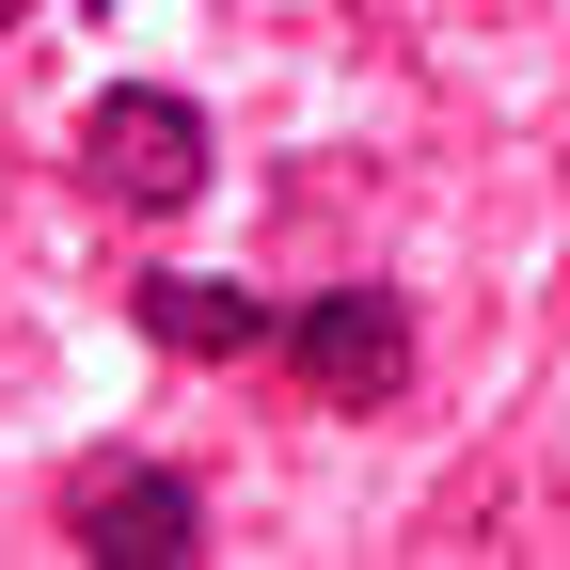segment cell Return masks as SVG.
Instances as JSON below:
<instances>
[{
  "label": "cell",
  "instance_id": "1",
  "mask_svg": "<svg viewBox=\"0 0 570 570\" xmlns=\"http://www.w3.org/2000/svg\"><path fill=\"white\" fill-rule=\"evenodd\" d=\"M206 159H223V142H206V111H190L175 80H111V96L80 111V190H96V206L175 223V206L206 190Z\"/></svg>",
  "mask_w": 570,
  "mask_h": 570
},
{
  "label": "cell",
  "instance_id": "2",
  "mask_svg": "<svg viewBox=\"0 0 570 570\" xmlns=\"http://www.w3.org/2000/svg\"><path fill=\"white\" fill-rule=\"evenodd\" d=\"M285 365H302V396H333V412H396L412 396V302L396 285H317V302L285 317Z\"/></svg>",
  "mask_w": 570,
  "mask_h": 570
},
{
  "label": "cell",
  "instance_id": "3",
  "mask_svg": "<svg viewBox=\"0 0 570 570\" xmlns=\"http://www.w3.org/2000/svg\"><path fill=\"white\" fill-rule=\"evenodd\" d=\"M80 554H96V570H190V554H206V491H190L175 460L96 475V491H80Z\"/></svg>",
  "mask_w": 570,
  "mask_h": 570
},
{
  "label": "cell",
  "instance_id": "4",
  "mask_svg": "<svg viewBox=\"0 0 570 570\" xmlns=\"http://www.w3.org/2000/svg\"><path fill=\"white\" fill-rule=\"evenodd\" d=\"M127 317H142V348H175V365H254V348H285V302H254L223 269H142Z\"/></svg>",
  "mask_w": 570,
  "mask_h": 570
},
{
  "label": "cell",
  "instance_id": "5",
  "mask_svg": "<svg viewBox=\"0 0 570 570\" xmlns=\"http://www.w3.org/2000/svg\"><path fill=\"white\" fill-rule=\"evenodd\" d=\"M17 17H32V0H0V32H17Z\"/></svg>",
  "mask_w": 570,
  "mask_h": 570
}]
</instances>
